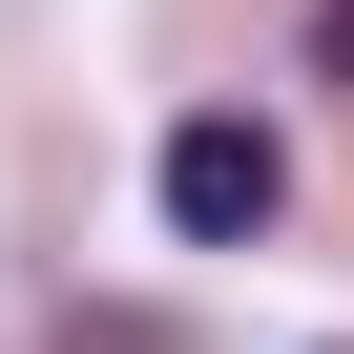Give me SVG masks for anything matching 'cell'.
<instances>
[{
  "label": "cell",
  "instance_id": "6da1fadb",
  "mask_svg": "<svg viewBox=\"0 0 354 354\" xmlns=\"http://www.w3.org/2000/svg\"><path fill=\"white\" fill-rule=\"evenodd\" d=\"M271 209H292V146L250 104H188V125H167V230H188V250H250Z\"/></svg>",
  "mask_w": 354,
  "mask_h": 354
},
{
  "label": "cell",
  "instance_id": "7a4b0ae2",
  "mask_svg": "<svg viewBox=\"0 0 354 354\" xmlns=\"http://www.w3.org/2000/svg\"><path fill=\"white\" fill-rule=\"evenodd\" d=\"M313 63H333V84H354V0H313Z\"/></svg>",
  "mask_w": 354,
  "mask_h": 354
}]
</instances>
